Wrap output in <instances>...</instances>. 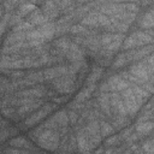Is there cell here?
<instances>
[{
    "mask_svg": "<svg viewBox=\"0 0 154 154\" xmlns=\"http://www.w3.org/2000/svg\"><path fill=\"white\" fill-rule=\"evenodd\" d=\"M120 96L123 99V103H124V108H125L126 116H129V117H134L140 111V108L143 105V102L146 101L144 99L138 96L131 89V87H129L125 90H123L120 93Z\"/></svg>",
    "mask_w": 154,
    "mask_h": 154,
    "instance_id": "2",
    "label": "cell"
},
{
    "mask_svg": "<svg viewBox=\"0 0 154 154\" xmlns=\"http://www.w3.org/2000/svg\"><path fill=\"white\" fill-rule=\"evenodd\" d=\"M24 40H26V32H23V31H12V32L8 34V36L5 40V47L16 45L18 42H23Z\"/></svg>",
    "mask_w": 154,
    "mask_h": 154,
    "instance_id": "17",
    "label": "cell"
},
{
    "mask_svg": "<svg viewBox=\"0 0 154 154\" xmlns=\"http://www.w3.org/2000/svg\"><path fill=\"white\" fill-rule=\"evenodd\" d=\"M93 90H94V84H90V85L83 88V89L79 91V94L76 96V101H77V102H82V101L87 100V99L91 95Z\"/></svg>",
    "mask_w": 154,
    "mask_h": 154,
    "instance_id": "24",
    "label": "cell"
},
{
    "mask_svg": "<svg viewBox=\"0 0 154 154\" xmlns=\"http://www.w3.org/2000/svg\"><path fill=\"white\" fill-rule=\"evenodd\" d=\"M141 149H142V152L144 154H153V140L149 138V140L144 141V143L142 144Z\"/></svg>",
    "mask_w": 154,
    "mask_h": 154,
    "instance_id": "31",
    "label": "cell"
},
{
    "mask_svg": "<svg viewBox=\"0 0 154 154\" xmlns=\"http://www.w3.org/2000/svg\"><path fill=\"white\" fill-rule=\"evenodd\" d=\"M109 24V17L102 14L101 12H91L82 19V25L87 26H107Z\"/></svg>",
    "mask_w": 154,
    "mask_h": 154,
    "instance_id": "7",
    "label": "cell"
},
{
    "mask_svg": "<svg viewBox=\"0 0 154 154\" xmlns=\"http://www.w3.org/2000/svg\"><path fill=\"white\" fill-rule=\"evenodd\" d=\"M69 123V116L66 111H58L51 119L47 120V123L42 126L43 129H53L54 128H65Z\"/></svg>",
    "mask_w": 154,
    "mask_h": 154,
    "instance_id": "8",
    "label": "cell"
},
{
    "mask_svg": "<svg viewBox=\"0 0 154 154\" xmlns=\"http://www.w3.org/2000/svg\"><path fill=\"white\" fill-rule=\"evenodd\" d=\"M123 40H125V35H124V34L106 32V34H103V35L101 36L100 43H101L102 46L108 47V46H111L112 43H114V42H117V41H123Z\"/></svg>",
    "mask_w": 154,
    "mask_h": 154,
    "instance_id": "14",
    "label": "cell"
},
{
    "mask_svg": "<svg viewBox=\"0 0 154 154\" xmlns=\"http://www.w3.org/2000/svg\"><path fill=\"white\" fill-rule=\"evenodd\" d=\"M70 31L73 34H83V32H87V28L83 26L82 24H77V25H72L70 28Z\"/></svg>",
    "mask_w": 154,
    "mask_h": 154,
    "instance_id": "32",
    "label": "cell"
},
{
    "mask_svg": "<svg viewBox=\"0 0 154 154\" xmlns=\"http://www.w3.org/2000/svg\"><path fill=\"white\" fill-rule=\"evenodd\" d=\"M85 131H87V135L90 140V143L93 146V148L95 146H97L100 142H101V134H100V124L96 119H93L90 120L87 126H84Z\"/></svg>",
    "mask_w": 154,
    "mask_h": 154,
    "instance_id": "9",
    "label": "cell"
},
{
    "mask_svg": "<svg viewBox=\"0 0 154 154\" xmlns=\"http://www.w3.org/2000/svg\"><path fill=\"white\" fill-rule=\"evenodd\" d=\"M36 141L40 147L47 150H55L59 147V132L53 129H45L38 134Z\"/></svg>",
    "mask_w": 154,
    "mask_h": 154,
    "instance_id": "4",
    "label": "cell"
},
{
    "mask_svg": "<svg viewBox=\"0 0 154 154\" xmlns=\"http://www.w3.org/2000/svg\"><path fill=\"white\" fill-rule=\"evenodd\" d=\"M41 105H42V102L38 101V100H34V101H31V102H29V103L22 105V106H19V108H18V114H19V116H23V114L31 113L34 109H38Z\"/></svg>",
    "mask_w": 154,
    "mask_h": 154,
    "instance_id": "20",
    "label": "cell"
},
{
    "mask_svg": "<svg viewBox=\"0 0 154 154\" xmlns=\"http://www.w3.org/2000/svg\"><path fill=\"white\" fill-rule=\"evenodd\" d=\"M83 52L81 48H78V46H76L75 43L71 45V47L67 49L66 52V58L71 61V63H77V61H83Z\"/></svg>",
    "mask_w": 154,
    "mask_h": 154,
    "instance_id": "15",
    "label": "cell"
},
{
    "mask_svg": "<svg viewBox=\"0 0 154 154\" xmlns=\"http://www.w3.org/2000/svg\"><path fill=\"white\" fill-rule=\"evenodd\" d=\"M99 124H100V134H101V137H108V136H111L114 132V128L111 124H108L107 122L102 120Z\"/></svg>",
    "mask_w": 154,
    "mask_h": 154,
    "instance_id": "25",
    "label": "cell"
},
{
    "mask_svg": "<svg viewBox=\"0 0 154 154\" xmlns=\"http://www.w3.org/2000/svg\"><path fill=\"white\" fill-rule=\"evenodd\" d=\"M109 106H111V109L116 113V117H128L126 112H125V108H124L123 99H122L119 93L111 91V94H109Z\"/></svg>",
    "mask_w": 154,
    "mask_h": 154,
    "instance_id": "12",
    "label": "cell"
},
{
    "mask_svg": "<svg viewBox=\"0 0 154 154\" xmlns=\"http://www.w3.org/2000/svg\"><path fill=\"white\" fill-rule=\"evenodd\" d=\"M55 35V26L52 23L42 24L37 28H32L31 30L26 31V40L28 41H40L43 42L46 40H51Z\"/></svg>",
    "mask_w": 154,
    "mask_h": 154,
    "instance_id": "3",
    "label": "cell"
},
{
    "mask_svg": "<svg viewBox=\"0 0 154 154\" xmlns=\"http://www.w3.org/2000/svg\"><path fill=\"white\" fill-rule=\"evenodd\" d=\"M5 153H6V154H22L20 149H18V148H10V149H6Z\"/></svg>",
    "mask_w": 154,
    "mask_h": 154,
    "instance_id": "37",
    "label": "cell"
},
{
    "mask_svg": "<svg viewBox=\"0 0 154 154\" xmlns=\"http://www.w3.org/2000/svg\"><path fill=\"white\" fill-rule=\"evenodd\" d=\"M102 75V70L100 67H94L93 71L90 72L89 75V78H88V83L89 84H93L94 82H96V79L100 78V76Z\"/></svg>",
    "mask_w": 154,
    "mask_h": 154,
    "instance_id": "28",
    "label": "cell"
},
{
    "mask_svg": "<svg viewBox=\"0 0 154 154\" xmlns=\"http://www.w3.org/2000/svg\"><path fill=\"white\" fill-rule=\"evenodd\" d=\"M76 143H77V148L82 154H89L93 150V146L90 143V140L87 135V131L84 128H81L77 131L76 135Z\"/></svg>",
    "mask_w": 154,
    "mask_h": 154,
    "instance_id": "11",
    "label": "cell"
},
{
    "mask_svg": "<svg viewBox=\"0 0 154 154\" xmlns=\"http://www.w3.org/2000/svg\"><path fill=\"white\" fill-rule=\"evenodd\" d=\"M10 144L12 147H14V148H18V149L19 148H29L30 147V143L24 137H16V138L10 141Z\"/></svg>",
    "mask_w": 154,
    "mask_h": 154,
    "instance_id": "26",
    "label": "cell"
},
{
    "mask_svg": "<svg viewBox=\"0 0 154 154\" xmlns=\"http://www.w3.org/2000/svg\"><path fill=\"white\" fill-rule=\"evenodd\" d=\"M153 130V120H147V122H137L135 126V131L138 136H146L152 134Z\"/></svg>",
    "mask_w": 154,
    "mask_h": 154,
    "instance_id": "19",
    "label": "cell"
},
{
    "mask_svg": "<svg viewBox=\"0 0 154 154\" xmlns=\"http://www.w3.org/2000/svg\"><path fill=\"white\" fill-rule=\"evenodd\" d=\"M28 79H29V81H31V82L42 81V79H43L42 72H32V73H29V75H28Z\"/></svg>",
    "mask_w": 154,
    "mask_h": 154,
    "instance_id": "33",
    "label": "cell"
},
{
    "mask_svg": "<svg viewBox=\"0 0 154 154\" xmlns=\"http://www.w3.org/2000/svg\"><path fill=\"white\" fill-rule=\"evenodd\" d=\"M28 22L30 23V24H32V25H37V26H40V25H42V24H46L47 23V18L45 17V14L41 12V11H38V10H34L29 16H28Z\"/></svg>",
    "mask_w": 154,
    "mask_h": 154,
    "instance_id": "18",
    "label": "cell"
},
{
    "mask_svg": "<svg viewBox=\"0 0 154 154\" xmlns=\"http://www.w3.org/2000/svg\"><path fill=\"white\" fill-rule=\"evenodd\" d=\"M53 108H54V105L53 103H46V105H43L42 107H40L38 109H36L35 112H32L25 120H24V124H25V126H34V125H36L38 122H41L43 118H46L52 111H53Z\"/></svg>",
    "mask_w": 154,
    "mask_h": 154,
    "instance_id": "6",
    "label": "cell"
},
{
    "mask_svg": "<svg viewBox=\"0 0 154 154\" xmlns=\"http://www.w3.org/2000/svg\"><path fill=\"white\" fill-rule=\"evenodd\" d=\"M126 76L124 79H126L129 83L134 82L135 85L141 84L140 87H143L146 83L153 81V57L149 54V57L142 61H138L134 64L128 73H124Z\"/></svg>",
    "mask_w": 154,
    "mask_h": 154,
    "instance_id": "1",
    "label": "cell"
},
{
    "mask_svg": "<svg viewBox=\"0 0 154 154\" xmlns=\"http://www.w3.org/2000/svg\"><path fill=\"white\" fill-rule=\"evenodd\" d=\"M8 20H10V16L8 14H6L4 17H0V35L4 32V30H5V28H6L7 23H8Z\"/></svg>",
    "mask_w": 154,
    "mask_h": 154,
    "instance_id": "34",
    "label": "cell"
},
{
    "mask_svg": "<svg viewBox=\"0 0 154 154\" xmlns=\"http://www.w3.org/2000/svg\"><path fill=\"white\" fill-rule=\"evenodd\" d=\"M2 114H5L6 117H12L13 116V109H8V108H4L2 111Z\"/></svg>",
    "mask_w": 154,
    "mask_h": 154,
    "instance_id": "38",
    "label": "cell"
},
{
    "mask_svg": "<svg viewBox=\"0 0 154 154\" xmlns=\"http://www.w3.org/2000/svg\"><path fill=\"white\" fill-rule=\"evenodd\" d=\"M99 103L101 109L107 114L111 116V106H109V93L107 91H101L100 96H99Z\"/></svg>",
    "mask_w": 154,
    "mask_h": 154,
    "instance_id": "23",
    "label": "cell"
},
{
    "mask_svg": "<svg viewBox=\"0 0 154 154\" xmlns=\"http://www.w3.org/2000/svg\"><path fill=\"white\" fill-rule=\"evenodd\" d=\"M140 26L144 28V29H149L152 30L154 26V13L153 10H149L148 12L144 13V16L140 19Z\"/></svg>",
    "mask_w": 154,
    "mask_h": 154,
    "instance_id": "21",
    "label": "cell"
},
{
    "mask_svg": "<svg viewBox=\"0 0 154 154\" xmlns=\"http://www.w3.org/2000/svg\"><path fill=\"white\" fill-rule=\"evenodd\" d=\"M32 26H34V25L30 24L28 20H26V22H20V23H18L17 25L13 26V31H23V32H25V31L31 30Z\"/></svg>",
    "mask_w": 154,
    "mask_h": 154,
    "instance_id": "27",
    "label": "cell"
},
{
    "mask_svg": "<svg viewBox=\"0 0 154 154\" xmlns=\"http://www.w3.org/2000/svg\"><path fill=\"white\" fill-rule=\"evenodd\" d=\"M118 142H119V137H118V136H112V137L107 138L106 144H107V146H113V144H116V143H118Z\"/></svg>",
    "mask_w": 154,
    "mask_h": 154,
    "instance_id": "35",
    "label": "cell"
},
{
    "mask_svg": "<svg viewBox=\"0 0 154 154\" xmlns=\"http://www.w3.org/2000/svg\"><path fill=\"white\" fill-rule=\"evenodd\" d=\"M105 154H118V150L117 149H114V148H109V149H107L106 150V153Z\"/></svg>",
    "mask_w": 154,
    "mask_h": 154,
    "instance_id": "39",
    "label": "cell"
},
{
    "mask_svg": "<svg viewBox=\"0 0 154 154\" xmlns=\"http://www.w3.org/2000/svg\"><path fill=\"white\" fill-rule=\"evenodd\" d=\"M75 75L69 72L61 77H58L53 81L54 89L60 94H69L75 89Z\"/></svg>",
    "mask_w": 154,
    "mask_h": 154,
    "instance_id": "5",
    "label": "cell"
},
{
    "mask_svg": "<svg viewBox=\"0 0 154 154\" xmlns=\"http://www.w3.org/2000/svg\"><path fill=\"white\" fill-rule=\"evenodd\" d=\"M71 45H72V42H70V41L66 40V38H59L58 41H55V46H57L59 49L64 51L65 53H66L67 49L71 47Z\"/></svg>",
    "mask_w": 154,
    "mask_h": 154,
    "instance_id": "29",
    "label": "cell"
},
{
    "mask_svg": "<svg viewBox=\"0 0 154 154\" xmlns=\"http://www.w3.org/2000/svg\"><path fill=\"white\" fill-rule=\"evenodd\" d=\"M66 73H69V66L60 65V66H54V67L46 69L42 72V76H43V79H46V81H54L55 78L61 77Z\"/></svg>",
    "mask_w": 154,
    "mask_h": 154,
    "instance_id": "13",
    "label": "cell"
},
{
    "mask_svg": "<svg viewBox=\"0 0 154 154\" xmlns=\"http://www.w3.org/2000/svg\"><path fill=\"white\" fill-rule=\"evenodd\" d=\"M126 63H128V59H126L125 53H124V54H119V55L116 58V60L113 61V67H114V69H119V67L124 66Z\"/></svg>",
    "mask_w": 154,
    "mask_h": 154,
    "instance_id": "30",
    "label": "cell"
},
{
    "mask_svg": "<svg viewBox=\"0 0 154 154\" xmlns=\"http://www.w3.org/2000/svg\"><path fill=\"white\" fill-rule=\"evenodd\" d=\"M67 116H69V120H71L72 123H75L76 122V119H77V113L75 112V111H70V112H67Z\"/></svg>",
    "mask_w": 154,
    "mask_h": 154,
    "instance_id": "36",
    "label": "cell"
},
{
    "mask_svg": "<svg viewBox=\"0 0 154 154\" xmlns=\"http://www.w3.org/2000/svg\"><path fill=\"white\" fill-rule=\"evenodd\" d=\"M18 96L26 97V99H36L43 96V89L41 88H31V89H25L18 93Z\"/></svg>",
    "mask_w": 154,
    "mask_h": 154,
    "instance_id": "22",
    "label": "cell"
},
{
    "mask_svg": "<svg viewBox=\"0 0 154 154\" xmlns=\"http://www.w3.org/2000/svg\"><path fill=\"white\" fill-rule=\"evenodd\" d=\"M150 53H152V45H149L147 48L143 47V48H137L135 51H131V52L126 53L125 55H126V59L129 61V60H140Z\"/></svg>",
    "mask_w": 154,
    "mask_h": 154,
    "instance_id": "16",
    "label": "cell"
},
{
    "mask_svg": "<svg viewBox=\"0 0 154 154\" xmlns=\"http://www.w3.org/2000/svg\"><path fill=\"white\" fill-rule=\"evenodd\" d=\"M105 83H106L107 90L114 91V93H122L123 90L130 87V83L120 76H111Z\"/></svg>",
    "mask_w": 154,
    "mask_h": 154,
    "instance_id": "10",
    "label": "cell"
}]
</instances>
